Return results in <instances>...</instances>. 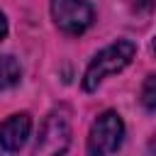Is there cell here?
<instances>
[{"mask_svg": "<svg viewBox=\"0 0 156 156\" xmlns=\"http://www.w3.org/2000/svg\"><path fill=\"white\" fill-rule=\"evenodd\" d=\"M136 54V46L129 41V39H119L115 44H110L107 49H102L88 66L85 76H83V88L85 90H95L102 78L112 76V73H119Z\"/></svg>", "mask_w": 156, "mask_h": 156, "instance_id": "obj_1", "label": "cell"}, {"mask_svg": "<svg viewBox=\"0 0 156 156\" xmlns=\"http://www.w3.org/2000/svg\"><path fill=\"white\" fill-rule=\"evenodd\" d=\"M122 136H124L122 117L117 112L107 110L90 127V134H88V154L90 156H110L112 151L119 149Z\"/></svg>", "mask_w": 156, "mask_h": 156, "instance_id": "obj_2", "label": "cell"}, {"mask_svg": "<svg viewBox=\"0 0 156 156\" xmlns=\"http://www.w3.org/2000/svg\"><path fill=\"white\" fill-rule=\"evenodd\" d=\"M68 144H71V127H68L66 115L51 112L41 124V132L32 149V156H63Z\"/></svg>", "mask_w": 156, "mask_h": 156, "instance_id": "obj_3", "label": "cell"}, {"mask_svg": "<svg viewBox=\"0 0 156 156\" xmlns=\"http://www.w3.org/2000/svg\"><path fill=\"white\" fill-rule=\"evenodd\" d=\"M51 17L66 34H80L93 22V7L85 0H51Z\"/></svg>", "mask_w": 156, "mask_h": 156, "instance_id": "obj_4", "label": "cell"}, {"mask_svg": "<svg viewBox=\"0 0 156 156\" xmlns=\"http://www.w3.org/2000/svg\"><path fill=\"white\" fill-rule=\"evenodd\" d=\"M29 127H32V119L27 112L7 117L0 124V146L5 151H20L29 136Z\"/></svg>", "mask_w": 156, "mask_h": 156, "instance_id": "obj_5", "label": "cell"}, {"mask_svg": "<svg viewBox=\"0 0 156 156\" xmlns=\"http://www.w3.org/2000/svg\"><path fill=\"white\" fill-rule=\"evenodd\" d=\"M22 68L15 56H0V90H10L20 83Z\"/></svg>", "mask_w": 156, "mask_h": 156, "instance_id": "obj_6", "label": "cell"}, {"mask_svg": "<svg viewBox=\"0 0 156 156\" xmlns=\"http://www.w3.org/2000/svg\"><path fill=\"white\" fill-rule=\"evenodd\" d=\"M141 105L146 110H156V76H149L141 88Z\"/></svg>", "mask_w": 156, "mask_h": 156, "instance_id": "obj_7", "label": "cell"}, {"mask_svg": "<svg viewBox=\"0 0 156 156\" xmlns=\"http://www.w3.org/2000/svg\"><path fill=\"white\" fill-rule=\"evenodd\" d=\"M5 34H7V20H5V15L0 12V41L5 39Z\"/></svg>", "mask_w": 156, "mask_h": 156, "instance_id": "obj_8", "label": "cell"}, {"mask_svg": "<svg viewBox=\"0 0 156 156\" xmlns=\"http://www.w3.org/2000/svg\"><path fill=\"white\" fill-rule=\"evenodd\" d=\"M149 151H151V154H156V134H154V139L149 141Z\"/></svg>", "mask_w": 156, "mask_h": 156, "instance_id": "obj_9", "label": "cell"}, {"mask_svg": "<svg viewBox=\"0 0 156 156\" xmlns=\"http://www.w3.org/2000/svg\"><path fill=\"white\" fill-rule=\"evenodd\" d=\"M154 54H156V39H154Z\"/></svg>", "mask_w": 156, "mask_h": 156, "instance_id": "obj_10", "label": "cell"}]
</instances>
